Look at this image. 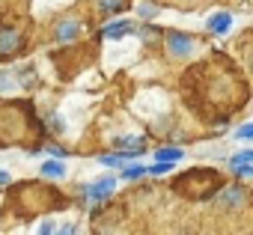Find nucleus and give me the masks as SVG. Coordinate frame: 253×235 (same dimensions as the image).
<instances>
[{
  "instance_id": "obj_15",
  "label": "nucleus",
  "mask_w": 253,
  "mask_h": 235,
  "mask_svg": "<svg viewBox=\"0 0 253 235\" xmlns=\"http://www.w3.org/2000/svg\"><path fill=\"white\" fill-rule=\"evenodd\" d=\"M235 137H238V140H247V137H253V122H247V125H241V128L235 131Z\"/></svg>"
},
{
  "instance_id": "obj_10",
  "label": "nucleus",
  "mask_w": 253,
  "mask_h": 235,
  "mask_svg": "<svg viewBox=\"0 0 253 235\" xmlns=\"http://www.w3.org/2000/svg\"><path fill=\"white\" fill-rule=\"evenodd\" d=\"M42 176H48V179H63V176H66V167H63L60 161H45V164H42Z\"/></svg>"
},
{
  "instance_id": "obj_6",
  "label": "nucleus",
  "mask_w": 253,
  "mask_h": 235,
  "mask_svg": "<svg viewBox=\"0 0 253 235\" xmlns=\"http://www.w3.org/2000/svg\"><path fill=\"white\" fill-rule=\"evenodd\" d=\"M229 27H232V15H229V12H214V15L209 18V30H211L214 36H223Z\"/></svg>"
},
{
  "instance_id": "obj_16",
  "label": "nucleus",
  "mask_w": 253,
  "mask_h": 235,
  "mask_svg": "<svg viewBox=\"0 0 253 235\" xmlns=\"http://www.w3.org/2000/svg\"><path fill=\"white\" fill-rule=\"evenodd\" d=\"M137 12H140L143 18H155V12H158V9H155L152 3H140V9H137Z\"/></svg>"
},
{
  "instance_id": "obj_14",
  "label": "nucleus",
  "mask_w": 253,
  "mask_h": 235,
  "mask_svg": "<svg viewBox=\"0 0 253 235\" xmlns=\"http://www.w3.org/2000/svg\"><path fill=\"white\" fill-rule=\"evenodd\" d=\"M146 173V167H128V170H122V179H140Z\"/></svg>"
},
{
  "instance_id": "obj_4",
  "label": "nucleus",
  "mask_w": 253,
  "mask_h": 235,
  "mask_svg": "<svg viewBox=\"0 0 253 235\" xmlns=\"http://www.w3.org/2000/svg\"><path fill=\"white\" fill-rule=\"evenodd\" d=\"M18 48H21V33L18 30H9V27L0 30V57H12Z\"/></svg>"
},
{
  "instance_id": "obj_11",
  "label": "nucleus",
  "mask_w": 253,
  "mask_h": 235,
  "mask_svg": "<svg viewBox=\"0 0 253 235\" xmlns=\"http://www.w3.org/2000/svg\"><path fill=\"white\" fill-rule=\"evenodd\" d=\"M250 161H253V152H238V155L229 158V167H232V170H238V167H250Z\"/></svg>"
},
{
  "instance_id": "obj_18",
  "label": "nucleus",
  "mask_w": 253,
  "mask_h": 235,
  "mask_svg": "<svg viewBox=\"0 0 253 235\" xmlns=\"http://www.w3.org/2000/svg\"><path fill=\"white\" fill-rule=\"evenodd\" d=\"M54 232H57V229H54V223H51V220H45V223L39 226V235H54Z\"/></svg>"
},
{
  "instance_id": "obj_19",
  "label": "nucleus",
  "mask_w": 253,
  "mask_h": 235,
  "mask_svg": "<svg viewBox=\"0 0 253 235\" xmlns=\"http://www.w3.org/2000/svg\"><path fill=\"white\" fill-rule=\"evenodd\" d=\"M57 235H75V226L72 223H66V226H60V232Z\"/></svg>"
},
{
  "instance_id": "obj_12",
  "label": "nucleus",
  "mask_w": 253,
  "mask_h": 235,
  "mask_svg": "<svg viewBox=\"0 0 253 235\" xmlns=\"http://www.w3.org/2000/svg\"><path fill=\"white\" fill-rule=\"evenodd\" d=\"M18 89V80L12 75H0V92H15Z\"/></svg>"
},
{
  "instance_id": "obj_5",
  "label": "nucleus",
  "mask_w": 253,
  "mask_h": 235,
  "mask_svg": "<svg viewBox=\"0 0 253 235\" xmlns=\"http://www.w3.org/2000/svg\"><path fill=\"white\" fill-rule=\"evenodd\" d=\"M137 107H140V110H146V113H158V110H164V107H167V98H164V92L152 89V92H146L143 98H137Z\"/></svg>"
},
{
  "instance_id": "obj_21",
  "label": "nucleus",
  "mask_w": 253,
  "mask_h": 235,
  "mask_svg": "<svg viewBox=\"0 0 253 235\" xmlns=\"http://www.w3.org/2000/svg\"><path fill=\"white\" fill-rule=\"evenodd\" d=\"M6 182H9V173H6V170H0V185H6Z\"/></svg>"
},
{
  "instance_id": "obj_7",
  "label": "nucleus",
  "mask_w": 253,
  "mask_h": 235,
  "mask_svg": "<svg viewBox=\"0 0 253 235\" xmlns=\"http://www.w3.org/2000/svg\"><path fill=\"white\" fill-rule=\"evenodd\" d=\"M241 199H244L241 188H226L217 194V205H223V208H235V205H241Z\"/></svg>"
},
{
  "instance_id": "obj_13",
  "label": "nucleus",
  "mask_w": 253,
  "mask_h": 235,
  "mask_svg": "<svg viewBox=\"0 0 253 235\" xmlns=\"http://www.w3.org/2000/svg\"><path fill=\"white\" fill-rule=\"evenodd\" d=\"M122 6H125V0H98V9L101 12H116Z\"/></svg>"
},
{
  "instance_id": "obj_2",
  "label": "nucleus",
  "mask_w": 253,
  "mask_h": 235,
  "mask_svg": "<svg viewBox=\"0 0 253 235\" xmlns=\"http://www.w3.org/2000/svg\"><path fill=\"white\" fill-rule=\"evenodd\" d=\"M113 188H116V179H113V176H101L98 182L84 185V196H86L89 202H101V199H107V196L113 194Z\"/></svg>"
},
{
  "instance_id": "obj_1",
  "label": "nucleus",
  "mask_w": 253,
  "mask_h": 235,
  "mask_svg": "<svg viewBox=\"0 0 253 235\" xmlns=\"http://www.w3.org/2000/svg\"><path fill=\"white\" fill-rule=\"evenodd\" d=\"M200 39H194V36H185V33H167V51H170V57H179V60H188V57H194L197 51H200Z\"/></svg>"
},
{
  "instance_id": "obj_3",
  "label": "nucleus",
  "mask_w": 253,
  "mask_h": 235,
  "mask_svg": "<svg viewBox=\"0 0 253 235\" xmlns=\"http://www.w3.org/2000/svg\"><path fill=\"white\" fill-rule=\"evenodd\" d=\"M81 30H84V24H81L78 18H63V21L57 24V30H54V39H57V42H72V39L81 36Z\"/></svg>"
},
{
  "instance_id": "obj_8",
  "label": "nucleus",
  "mask_w": 253,
  "mask_h": 235,
  "mask_svg": "<svg viewBox=\"0 0 253 235\" xmlns=\"http://www.w3.org/2000/svg\"><path fill=\"white\" fill-rule=\"evenodd\" d=\"M131 33H134V24H131V21H119V24H110V27H104V36H110V39L131 36Z\"/></svg>"
},
{
  "instance_id": "obj_17",
  "label": "nucleus",
  "mask_w": 253,
  "mask_h": 235,
  "mask_svg": "<svg viewBox=\"0 0 253 235\" xmlns=\"http://www.w3.org/2000/svg\"><path fill=\"white\" fill-rule=\"evenodd\" d=\"M170 167H173V164H155V167H146V173H155V176H161V173H170Z\"/></svg>"
},
{
  "instance_id": "obj_20",
  "label": "nucleus",
  "mask_w": 253,
  "mask_h": 235,
  "mask_svg": "<svg viewBox=\"0 0 253 235\" xmlns=\"http://www.w3.org/2000/svg\"><path fill=\"white\" fill-rule=\"evenodd\" d=\"M235 173H238V176H244V179H247V176H253V167H238V170H235Z\"/></svg>"
},
{
  "instance_id": "obj_9",
  "label": "nucleus",
  "mask_w": 253,
  "mask_h": 235,
  "mask_svg": "<svg viewBox=\"0 0 253 235\" xmlns=\"http://www.w3.org/2000/svg\"><path fill=\"white\" fill-rule=\"evenodd\" d=\"M182 155H185V152H182L179 146H167V149H158V152H155V158H158L161 164H173V161H182Z\"/></svg>"
}]
</instances>
